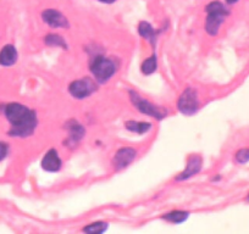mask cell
<instances>
[{
  "label": "cell",
  "instance_id": "23",
  "mask_svg": "<svg viewBox=\"0 0 249 234\" xmlns=\"http://www.w3.org/2000/svg\"><path fill=\"white\" fill-rule=\"evenodd\" d=\"M248 201H249V195H248Z\"/></svg>",
  "mask_w": 249,
  "mask_h": 234
},
{
  "label": "cell",
  "instance_id": "8",
  "mask_svg": "<svg viewBox=\"0 0 249 234\" xmlns=\"http://www.w3.org/2000/svg\"><path fill=\"white\" fill-rule=\"evenodd\" d=\"M135 157H136V151L133 149L124 148V149L119 150L114 157V166L116 167L117 169L124 168V167H126L127 165H130L131 162L135 160Z\"/></svg>",
  "mask_w": 249,
  "mask_h": 234
},
{
  "label": "cell",
  "instance_id": "5",
  "mask_svg": "<svg viewBox=\"0 0 249 234\" xmlns=\"http://www.w3.org/2000/svg\"><path fill=\"white\" fill-rule=\"evenodd\" d=\"M131 99H132L135 106L137 107L141 112H143V114L157 117L158 120H161L162 117L165 116V112H162L159 107L154 106V105L150 104V102L147 101V100L142 99L137 93L131 92Z\"/></svg>",
  "mask_w": 249,
  "mask_h": 234
},
{
  "label": "cell",
  "instance_id": "15",
  "mask_svg": "<svg viewBox=\"0 0 249 234\" xmlns=\"http://www.w3.org/2000/svg\"><path fill=\"white\" fill-rule=\"evenodd\" d=\"M187 217H188V212L184 211H174L171 214H167L165 216V219L172 222V223H181V222L186 221Z\"/></svg>",
  "mask_w": 249,
  "mask_h": 234
},
{
  "label": "cell",
  "instance_id": "21",
  "mask_svg": "<svg viewBox=\"0 0 249 234\" xmlns=\"http://www.w3.org/2000/svg\"><path fill=\"white\" fill-rule=\"evenodd\" d=\"M99 1H102V3L111 4V3H114V1H116V0H99Z\"/></svg>",
  "mask_w": 249,
  "mask_h": 234
},
{
  "label": "cell",
  "instance_id": "1",
  "mask_svg": "<svg viewBox=\"0 0 249 234\" xmlns=\"http://www.w3.org/2000/svg\"><path fill=\"white\" fill-rule=\"evenodd\" d=\"M5 115L13 128L10 134L14 137H28L37 126L36 114L25 105L13 102L5 107Z\"/></svg>",
  "mask_w": 249,
  "mask_h": 234
},
{
  "label": "cell",
  "instance_id": "2",
  "mask_svg": "<svg viewBox=\"0 0 249 234\" xmlns=\"http://www.w3.org/2000/svg\"><path fill=\"white\" fill-rule=\"evenodd\" d=\"M207 13L208 18L207 23H205V30L210 35H215L219 32L220 25L224 22L225 17L229 15V11L221 3L214 1L207 6Z\"/></svg>",
  "mask_w": 249,
  "mask_h": 234
},
{
  "label": "cell",
  "instance_id": "3",
  "mask_svg": "<svg viewBox=\"0 0 249 234\" xmlns=\"http://www.w3.org/2000/svg\"><path fill=\"white\" fill-rule=\"evenodd\" d=\"M90 70H92L93 76L95 80L100 83H104L109 81L112 77V75L116 71L114 63L107 57L98 56L93 60L92 65H90Z\"/></svg>",
  "mask_w": 249,
  "mask_h": 234
},
{
  "label": "cell",
  "instance_id": "6",
  "mask_svg": "<svg viewBox=\"0 0 249 234\" xmlns=\"http://www.w3.org/2000/svg\"><path fill=\"white\" fill-rule=\"evenodd\" d=\"M43 20H44L45 23H48L49 26L54 28H66L69 27L68 18L62 15L61 13H59L57 10H54V9H48L44 13L42 14Z\"/></svg>",
  "mask_w": 249,
  "mask_h": 234
},
{
  "label": "cell",
  "instance_id": "10",
  "mask_svg": "<svg viewBox=\"0 0 249 234\" xmlns=\"http://www.w3.org/2000/svg\"><path fill=\"white\" fill-rule=\"evenodd\" d=\"M200 167H202V159L199 156H192L190 161H188V164H187L186 169L178 174L177 181L187 180V178L192 177V176H195L196 173L200 171Z\"/></svg>",
  "mask_w": 249,
  "mask_h": 234
},
{
  "label": "cell",
  "instance_id": "12",
  "mask_svg": "<svg viewBox=\"0 0 249 234\" xmlns=\"http://www.w3.org/2000/svg\"><path fill=\"white\" fill-rule=\"evenodd\" d=\"M138 32L142 35L144 39L149 40L153 45L155 44V40H157V32L153 30L152 26L148 22H141L140 27H138Z\"/></svg>",
  "mask_w": 249,
  "mask_h": 234
},
{
  "label": "cell",
  "instance_id": "14",
  "mask_svg": "<svg viewBox=\"0 0 249 234\" xmlns=\"http://www.w3.org/2000/svg\"><path fill=\"white\" fill-rule=\"evenodd\" d=\"M155 70H157V57L155 55H153L142 64V72L144 75H152Z\"/></svg>",
  "mask_w": 249,
  "mask_h": 234
},
{
  "label": "cell",
  "instance_id": "22",
  "mask_svg": "<svg viewBox=\"0 0 249 234\" xmlns=\"http://www.w3.org/2000/svg\"><path fill=\"white\" fill-rule=\"evenodd\" d=\"M226 1H227V3H229V4H234V3H236V1H237V0H226Z\"/></svg>",
  "mask_w": 249,
  "mask_h": 234
},
{
  "label": "cell",
  "instance_id": "9",
  "mask_svg": "<svg viewBox=\"0 0 249 234\" xmlns=\"http://www.w3.org/2000/svg\"><path fill=\"white\" fill-rule=\"evenodd\" d=\"M42 166L45 171L49 172H56L59 171L60 167H61V160H60L59 154H57L56 150L52 149L44 155L42 160Z\"/></svg>",
  "mask_w": 249,
  "mask_h": 234
},
{
  "label": "cell",
  "instance_id": "20",
  "mask_svg": "<svg viewBox=\"0 0 249 234\" xmlns=\"http://www.w3.org/2000/svg\"><path fill=\"white\" fill-rule=\"evenodd\" d=\"M6 154H8V147H6V144L0 142V161L3 159H5Z\"/></svg>",
  "mask_w": 249,
  "mask_h": 234
},
{
  "label": "cell",
  "instance_id": "4",
  "mask_svg": "<svg viewBox=\"0 0 249 234\" xmlns=\"http://www.w3.org/2000/svg\"><path fill=\"white\" fill-rule=\"evenodd\" d=\"M178 110L184 115H193L198 110L197 93L192 88H187L178 99Z\"/></svg>",
  "mask_w": 249,
  "mask_h": 234
},
{
  "label": "cell",
  "instance_id": "7",
  "mask_svg": "<svg viewBox=\"0 0 249 234\" xmlns=\"http://www.w3.org/2000/svg\"><path fill=\"white\" fill-rule=\"evenodd\" d=\"M71 95L77 99H85L93 92V84L88 80L75 81L69 87Z\"/></svg>",
  "mask_w": 249,
  "mask_h": 234
},
{
  "label": "cell",
  "instance_id": "16",
  "mask_svg": "<svg viewBox=\"0 0 249 234\" xmlns=\"http://www.w3.org/2000/svg\"><path fill=\"white\" fill-rule=\"evenodd\" d=\"M45 43L50 47H61V48H68V44L65 43V40L62 39L60 35L57 34H49L45 37Z\"/></svg>",
  "mask_w": 249,
  "mask_h": 234
},
{
  "label": "cell",
  "instance_id": "11",
  "mask_svg": "<svg viewBox=\"0 0 249 234\" xmlns=\"http://www.w3.org/2000/svg\"><path fill=\"white\" fill-rule=\"evenodd\" d=\"M18 60V51L13 45H5L0 51V65L11 66Z\"/></svg>",
  "mask_w": 249,
  "mask_h": 234
},
{
  "label": "cell",
  "instance_id": "18",
  "mask_svg": "<svg viewBox=\"0 0 249 234\" xmlns=\"http://www.w3.org/2000/svg\"><path fill=\"white\" fill-rule=\"evenodd\" d=\"M83 134H85V130L80 125H77V123H73V126L71 127V139L77 142V140L82 138Z\"/></svg>",
  "mask_w": 249,
  "mask_h": 234
},
{
  "label": "cell",
  "instance_id": "17",
  "mask_svg": "<svg viewBox=\"0 0 249 234\" xmlns=\"http://www.w3.org/2000/svg\"><path fill=\"white\" fill-rule=\"evenodd\" d=\"M107 223L104 222H97V223H92L89 226L85 227L83 228V232H87V233H92V234H99L103 233V232L107 229Z\"/></svg>",
  "mask_w": 249,
  "mask_h": 234
},
{
  "label": "cell",
  "instance_id": "13",
  "mask_svg": "<svg viewBox=\"0 0 249 234\" xmlns=\"http://www.w3.org/2000/svg\"><path fill=\"white\" fill-rule=\"evenodd\" d=\"M152 125L148 122H135V121H128L126 123V128L128 131H132V132L138 133V134H143V133L148 132L150 130Z\"/></svg>",
  "mask_w": 249,
  "mask_h": 234
},
{
  "label": "cell",
  "instance_id": "19",
  "mask_svg": "<svg viewBox=\"0 0 249 234\" xmlns=\"http://www.w3.org/2000/svg\"><path fill=\"white\" fill-rule=\"evenodd\" d=\"M236 159H237V161L242 162V164H243V162H247L249 160V150H247V149L239 150L236 155Z\"/></svg>",
  "mask_w": 249,
  "mask_h": 234
}]
</instances>
